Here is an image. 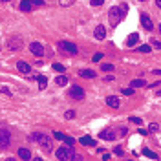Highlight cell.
I'll return each mask as SVG.
<instances>
[{
    "instance_id": "cell-21",
    "label": "cell",
    "mask_w": 161,
    "mask_h": 161,
    "mask_svg": "<svg viewBox=\"0 0 161 161\" xmlns=\"http://www.w3.org/2000/svg\"><path fill=\"white\" fill-rule=\"evenodd\" d=\"M130 86H132V88H139V86H145V81H143V79H134V81L130 82Z\"/></svg>"
},
{
    "instance_id": "cell-31",
    "label": "cell",
    "mask_w": 161,
    "mask_h": 161,
    "mask_svg": "<svg viewBox=\"0 0 161 161\" xmlns=\"http://www.w3.org/2000/svg\"><path fill=\"white\" fill-rule=\"evenodd\" d=\"M157 130H159V125H156V123H152L148 128V132H157Z\"/></svg>"
},
{
    "instance_id": "cell-41",
    "label": "cell",
    "mask_w": 161,
    "mask_h": 161,
    "mask_svg": "<svg viewBox=\"0 0 161 161\" xmlns=\"http://www.w3.org/2000/svg\"><path fill=\"white\" fill-rule=\"evenodd\" d=\"M152 73H156V75H161V70H154Z\"/></svg>"
},
{
    "instance_id": "cell-35",
    "label": "cell",
    "mask_w": 161,
    "mask_h": 161,
    "mask_svg": "<svg viewBox=\"0 0 161 161\" xmlns=\"http://www.w3.org/2000/svg\"><path fill=\"white\" fill-rule=\"evenodd\" d=\"M130 121L135 123V125H141V117H130Z\"/></svg>"
},
{
    "instance_id": "cell-23",
    "label": "cell",
    "mask_w": 161,
    "mask_h": 161,
    "mask_svg": "<svg viewBox=\"0 0 161 161\" xmlns=\"http://www.w3.org/2000/svg\"><path fill=\"white\" fill-rule=\"evenodd\" d=\"M143 154H145L147 157H150V159H157V154H156V152H152V150H148V148H145V150H143Z\"/></svg>"
},
{
    "instance_id": "cell-9",
    "label": "cell",
    "mask_w": 161,
    "mask_h": 161,
    "mask_svg": "<svg viewBox=\"0 0 161 161\" xmlns=\"http://www.w3.org/2000/svg\"><path fill=\"white\" fill-rule=\"evenodd\" d=\"M141 24H143V28H145V29H148V31H150V29H154V24H152V20H150V17H148L147 13H143V15H141Z\"/></svg>"
},
{
    "instance_id": "cell-12",
    "label": "cell",
    "mask_w": 161,
    "mask_h": 161,
    "mask_svg": "<svg viewBox=\"0 0 161 161\" xmlns=\"http://www.w3.org/2000/svg\"><path fill=\"white\" fill-rule=\"evenodd\" d=\"M99 137H101V139H106V141H112V139H116V134H113L112 130H103L99 134Z\"/></svg>"
},
{
    "instance_id": "cell-33",
    "label": "cell",
    "mask_w": 161,
    "mask_h": 161,
    "mask_svg": "<svg viewBox=\"0 0 161 161\" xmlns=\"http://www.w3.org/2000/svg\"><path fill=\"white\" fill-rule=\"evenodd\" d=\"M101 59H103V53H95V55H94V59H91V60H94V62H99Z\"/></svg>"
},
{
    "instance_id": "cell-7",
    "label": "cell",
    "mask_w": 161,
    "mask_h": 161,
    "mask_svg": "<svg viewBox=\"0 0 161 161\" xmlns=\"http://www.w3.org/2000/svg\"><path fill=\"white\" fill-rule=\"evenodd\" d=\"M29 50H31V53L37 55V57L44 55V46H42L40 42H31V44H29Z\"/></svg>"
},
{
    "instance_id": "cell-32",
    "label": "cell",
    "mask_w": 161,
    "mask_h": 161,
    "mask_svg": "<svg viewBox=\"0 0 161 161\" xmlns=\"http://www.w3.org/2000/svg\"><path fill=\"white\" fill-rule=\"evenodd\" d=\"M103 2H104V0H91L90 4H91V6L95 8V6H103Z\"/></svg>"
},
{
    "instance_id": "cell-4",
    "label": "cell",
    "mask_w": 161,
    "mask_h": 161,
    "mask_svg": "<svg viewBox=\"0 0 161 161\" xmlns=\"http://www.w3.org/2000/svg\"><path fill=\"white\" fill-rule=\"evenodd\" d=\"M68 95H70L72 99H84V90L81 88V86H72L70 88V91H68Z\"/></svg>"
},
{
    "instance_id": "cell-16",
    "label": "cell",
    "mask_w": 161,
    "mask_h": 161,
    "mask_svg": "<svg viewBox=\"0 0 161 161\" xmlns=\"http://www.w3.org/2000/svg\"><path fill=\"white\" fill-rule=\"evenodd\" d=\"M81 77H84V79H94V77H95V72H94V70H81Z\"/></svg>"
},
{
    "instance_id": "cell-5",
    "label": "cell",
    "mask_w": 161,
    "mask_h": 161,
    "mask_svg": "<svg viewBox=\"0 0 161 161\" xmlns=\"http://www.w3.org/2000/svg\"><path fill=\"white\" fill-rule=\"evenodd\" d=\"M18 48H22V39H20V37H11V39L8 40V50H9V51H15V50H18Z\"/></svg>"
},
{
    "instance_id": "cell-39",
    "label": "cell",
    "mask_w": 161,
    "mask_h": 161,
    "mask_svg": "<svg viewBox=\"0 0 161 161\" xmlns=\"http://www.w3.org/2000/svg\"><path fill=\"white\" fill-rule=\"evenodd\" d=\"M137 132H139L141 135H147V134H148V130H145V128H139V130H137Z\"/></svg>"
},
{
    "instance_id": "cell-2",
    "label": "cell",
    "mask_w": 161,
    "mask_h": 161,
    "mask_svg": "<svg viewBox=\"0 0 161 161\" xmlns=\"http://www.w3.org/2000/svg\"><path fill=\"white\" fill-rule=\"evenodd\" d=\"M33 139H35L42 148H46V150L51 148V137H50V135H46V134H42V132H35V134H33Z\"/></svg>"
},
{
    "instance_id": "cell-36",
    "label": "cell",
    "mask_w": 161,
    "mask_h": 161,
    "mask_svg": "<svg viewBox=\"0 0 161 161\" xmlns=\"http://www.w3.org/2000/svg\"><path fill=\"white\" fill-rule=\"evenodd\" d=\"M119 8H121V11H123V15H126V11H128V6H126V4H121Z\"/></svg>"
},
{
    "instance_id": "cell-45",
    "label": "cell",
    "mask_w": 161,
    "mask_h": 161,
    "mask_svg": "<svg viewBox=\"0 0 161 161\" xmlns=\"http://www.w3.org/2000/svg\"><path fill=\"white\" fill-rule=\"evenodd\" d=\"M139 2H145V0H139Z\"/></svg>"
},
{
    "instance_id": "cell-25",
    "label": "cell",
    "mask_w": 161,
    "mask_h": 161,
    "mask_svg": "<svg viewBox=\"0 0 161 161\" xmlns=\"http://www.w3.org/2000/svg\"><path fill=\"white\" fill-rule=\"evenodd\" d=\"M64 117H66V119H73V117H75V110H68V112L64 113Z\"/></svg>"
},
{
    "instance_id": "cell-42",
    "label": "cell",
    "mask_w": 161,
    "mask_h": 161,
    "mask_svg": "<svg viewBox=\"0 0 161 161\" xmlns=\"http://www.w3.org/2000/svg\"><path fill=\"white\" fill-rule=\"evenodd\" d=\"M156 4H157V8H161V0H156Z\"/></svg>"
},
{
    "instance_id": "cell-13",
    "label": "cell",
    "mask_w": 161,
    "mask_h": 161,
    "mask_svg": "<svg viewBox=\"0 0 161 161\" xmlns=\"http://www.w3.org/2000/svg\"><path fill=\"white\" fill-rule=\"evenodd\" d=\"M137 42H139V35H137V33H132L128 39H126V46H128V48H132V46H135Z\"/></svg>"
},
{
    "instance_id": "cell-40",
    "label": "cell",
    "mask_w": 161,
    "mask_h": 161,
    "mask_svg": "<svg viewBox=\"0 0 161 161\" xmlns=\"http://www.w3.org/2000/svg\"><path fill=\"white\" fill-rule=\"evenodd\" d=\"M104 81H106V82H110V81H113V75H106V77H104Z\"/></svg>"
},
{
    "instance_id": "cell-1",
    "label": "cell",
    "mask_w": 161,
    "mask_h": 161,
    "mask_svg": "<svg viewBox=\"0 0 161 161\" xmlns=\"http://www.w3.org/2000/svg\"><path fill=\"white\" fill-rule=\"evenodd\" d=\"M55 156L59 157V159H62V161H70V159H79V156L73 152V148L68 145V147H60V148H57V152H55Z\"/></svg>"
},
{
    "instance_id": "cell-29",
    "label": "cell",
    "mask_w": 161,
    "mask_h": 161,
    "mask_svg": "<svg viewBox=\"0 0 161 161\" xmlns=\"http://www.w3.org/2000/svg\"><path fill=\"white\" fill-rule=\"evenodd\" d=\"M0 94H8V95H11V91H9L8 86H0Z\"/></svg>"
},
{
    "instance_id": "cell-27",
    "label": "cell",
    "mask_w": 161,
    "mask_h": 161,
    "mask_svg": "<svg viewBox=\"0 0 161 161\" xmlns=\"http://www.w3.org/2000/svg\"><path fill=\"white\" fill-rule=\"evenodd\" d=\"M121 91H123L125 95H132V94H134V88H132V86H130V88H123Z\"/></svg>"
},
{
    "instance_id": "cell-18",
    "label": "cell",
    "mask_w": 161,
    "mask_h": 161,
    "mask_svg": "<svg viewBox=\"0 0 161 161\" xmlns=\"http://www.w3.org/2000/svg\"><path fill=\"white\" fill-rule=\"evenodd\" d=\"M37 81H39V88H40V90H44L46 86H48V79H46L44 75H39Z\"/></svg>"
},
{
    "instance_id": "cell-34",
    "label": "cell",
    "mask_w": 161,
    "mask_h": 161,
    "mask_svg": "<svg viewBox=\"0 0 161 161\" xmlns=\"http://www.w3.org/2000/svg\"><path fill=\"white\" fill-rule=\"evenodd\" d=\"M53 135H55V139H60V141H64V134H60V132H55Z\"/></svg>"
},
{
    "instance_id": "cell-14",
    "label": "cell",
    "mask_w": 161,
    "mask_h": 161,
    "mask_svg": "<svg viewBox=\"0 0 161 161\" xmlns=\"http://www.w3.org/2000/svg\"><path fill=\"white\" fill-rule=\"evenodd\" d=\"M104 37H106V28L104 26H97L95 28V39L97 40H103Z\"/></svg>"
},
{
    "instance_id": "cell-28",
    "label": "cell",
    "mask_w": 161,
    "mask_h": 161,
    "mask_svg": "<svg viewBox=\"0 0 161 161\" xmlns=\"http://www.w3.org/2000/svg\"><path fill=\"white\" fill-rule=\"evenodd\" d=\"M139 50H141V53H148V51H150V46H148V44H143Z\"/></svg>"
},
{
    "instance_id": "cell-30",
    "label": "cell",
    "mask_w": 161,
    "mask_h": 161,
    "mask_svg": "<svg viewBox=\"0 0 161 161\" xmlns=\"http://www.w3.org/2000/svg\"><path fill=\"white\" fill-rule=\"evenodd\" d=\"M64 143H66V145H70V147H72V145H73L75 141H73V137H66V135H64Z\"/></svg>"
},
{
    "instance_id": "cell-22",
    "label": "cell",
    "mask_w": 161,
    "mask_h": 161,
    "mask_svg": "<svg viewBox=\"0 0 161 161\" xmlns=\"http://www.w3.org/2000/svg\"><path fill=\"white\" fill-rule=\"evenodd\" d=\"M73 4H75V0H59V6H62V8H70Z\"/></svg>"
},
{
    "instance_id": "cell-15",
    "label": "cell",
    "mask_w": 161,
    "mask_h": 161,
    "mask_svg": "<svg viewBox=\"0 0 161 161\" xmlns=\"http://www.w3.org/2000/svg\"><path fill=\"white\" fill-rule=\"evenodd\" d=\"M20 9L22 11H31L33 9V2H31V0H22V2H20Z\"/></svg>"
},
{
    "instance_id": "cell-26",
    "label": "cell",
    "mask_w": 161,
    "mask_h": 161,
    "mask_svg": "<svg viewBox=\"0 0 161 161\" xmlns=\"http://www.w3.org/2000/svg\"><path fill=\"white\" fill-rule=\"evenodd\" d=\"M51 68H53L55 72H64V66H62V64H59V62H55V64H53Z\"/></svg>"
},
{
    "instance_id": "cell-24",
    "label": "cell",
    "mask_w": 161,
    "mask_h": 161,
    "mask_svg": "<svg viewBox=\"0 0 161 161\" xmlns=\"http://www.w3.org/2000/svg\"><path fill=\"white\" fill-rule=\"evenodd\" d=\"M101 70H103V72H113V64H103Z\"/></svg>"
},
{
    "instance_id": "cell-8",
    "label": "cell",
    "mask_w": 161,
    "mask_h": 161,
    "mask_svg": "<svg viewBox=\"0 0 161 161\" xmlns=\"http://www.w3.org/2000/svg\"><path fill=\"white\" fill-rule=\"evenodd\" d=\"M60 48L64 50V51H68V53H72V55H75L79 50H77V46L75 44H72V42H60Z\"/></svg>"
},
{
    "instance_id": "cell-44",
    "label": "cell",
    "mask_w": 161,
    "mask_h": 161,
    "mask_svg": "<svg viewBox=\"0 0 161 161\" xmlns=\"http://www.w3.org/2000/svg\"><path fill=\"white\" fill-rule=\"evenodd\" d=\"M159 33H161V24H159Z\"/></svg>"
},
{
    "instance_id": "cell-38",
    "label": "cell",
    "mask_w": 161,
    "mask_h": 161,
    "mask_svg": "<svg viewBox=\"0 0 161 161\" xmlns=\"http://www.w3.org/2000/svg\"><path fill=\"white\" fill-rule=\"evenodd\" d=\"M31 2H33V6H42L44 0H31Z\"/></svg>"
},
{
    "instance_id": "cell-6",
    "label": "cell",
    "mask_w": 161,
    "mask_h": 161,
    "mask_svg": "<svg viewBox=\"0 0 161 161\" xmlns=\"http://www.w3.org/2000/svg\"><path fill=\"white\" fill-rule=\"evenodd\" d=\"M11 141V135L8 130H0V148H8Z\"/></svg>"
},
{
    "instance_id": "cell-10",
    "label": "cell",
    "mask_w": 161,
    "mask_h": 161,
    "mask_svg": "<svg viewBox=\"0 0 161 161\" xmlns=\"http://www.w3.org/2000/svg\"><path fill=\"white\" fill-rule=\"evenodd\" d=\"M106 104L112 106V108H119L121 101H119V97H116V95H108V97H106Z\"/></svg>"
},
{
    "instance_id": "cell-37",
    "label": "cell",
    "mask_w": 161,
    "mask_h": 161,
    "mask_svg": "<svg viewBox=\"0 0 161 161\" xmlns=\"http://www.w3.org/2000/svg\"><path fill=\"white\" fill-rule=\"evenodd\" d=\"M152 46L157 48V50H161V42H157V40H152Z\"/></svg>"
},
{
    "instance_id": "cell-3",
    "label": "cell",
    "mask_w": 161,
    "mask_h": 161,
    "mask_svg": "<svg viewBox=\"0 0 161 161\" xmlns=\"http://www.w3.org/2000/svg\"><path fill=\"white\" fill-rule=\"evenodd\" d=\"M108 15H110V26H117V24H119V22H121V18L125 17L119 6H116V8H110V11H108Z\"/></svg>"
},
{
    "instance_id": "cell-11",
    "label": "cell",
    "mask_w": 161,
    "mask_h": 161,
    "mask_svg": "<svg viewBox=\"0 0 161 161\" xmlns=\"http://www.w3.org/2000/svg\"><path fill=\"white\" fill-rule=\"evenodd\" d=\"M17 68H18L20 73H29V72H31V66H29L28 62H22V60L17 62Z\"/></svg>"
},
{
    "instance_id": "cell-20",
    "label": "cell",
    "mask_w": 161,
    "mask_h": 161,
    "mask_svg": "<svg viewBox=\"0 0 161 161\" xmlns=\"http://www.w3.org/2000/svg\"><path fill=\"white\" fill-rule=\"evenodd\" d=\"M81 145H90V147H95V143H94V139H91V137H88V135H84V137H81Z\"/></svg>"
},
{
    "instance_id": "cell-17",
    "label": "cell",
    "mask_w": 161,
    "mask_h": 161,
    "mask_svg": "<svg viewBox=\"0 0 161 161\" xmlns=\"http://www.w3.org/2000/svg\"><path fill=\"white\" fill-rule=\"evenodd\" d=\"M18 156H20L22 159H29V157H31V152H29L28 148H18Z\"/></svg>"
},
{
    "instance_id": "cell-43",
    "label": "cell",
    "mask_w": 161,
    "mask_h": 161,
    "mask_svg": "<svg viewBox=\"0 0 161 161\" xmlns=\"http://www.w3.org/2000/svg\"><path fill=\"white\" fill-rule=\"evenodd\" d=\"M0 2H9V0H0Z\"/></svg>"
},
{
    "instance_id": "cell-19",
    "label": "cell",
    "mask_w": 161,
    "mask_h": 161,
    "mask_svg": "<svg viewBox=\"0 0 161 161\" xmlns=\"http://www.w3.org/2000/svg\"><path fill=\"white\" fill-rule=\"evenodd\" d=\"M55 84H59V86H66V84H68V77H66V75H59V77L55 79Z\"/></svg>"
}]
</instances>
